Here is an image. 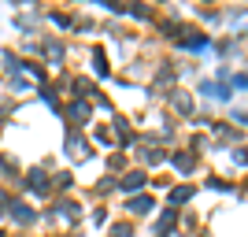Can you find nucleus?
Segmentation results:
<instances>
[{"label":"nucleus","instance_id":"nucleus-1","mask_svg":"<svg viewBox=\"0 0 248 237\" xmlns=\"http://www.w3.org/2000/svg\"><path fill=\"white\" fill-rule=\"evenodd\" d=\"M11 215L19 219V222H30V219H33V207L22 204V200H11Z\"/></svg>","mask_w":248,"mask_h":237},{"label":"nucleus","instance_id":"nucleus-2","mask_svg":"<svg viewBox=\"0 0 248 237\" xmlns=\"http://www.w3.org/2000/svg\"><path fill=\"white\" fill-rule=\"evenodd\" d=\"M189 196H193V186H178V189H170V207H174V204H186Z\"/></svg>","mask_w":248,"mask_h":237},{"label":"nucleus","instance_id":"nucleus-3","mask_svg":"<svg viewBox=\"0 0 248 237\" xmlns=\"http://www.w3.org/2000/svg\"><path fill=\"white\" fill-rule=\"evenodd\" d=\"M152 196H137V200H130V211H137V215H145V211H152Z\"/></svg>","mask_w":248,"mask_h":237},{"label":"nucleus","instance_id":"nucleus-4","mask_svg":"<svg viewBox=\"0 0 248 237\" xmlns=\"http://www.w3.org/2000/svg\"><path fill=\"white\" fill-rule=\"evenodd\" d=\"M145 186V174H141V171H130V174L123 178V189H141Z\"/></svg>","mask_w":248,"mask_h":237},{"label":"nucleus","instance_id":"nucleus-5","mask_svg":"<svg viewBox=\"0 0 248 237\" xmlns=\"http://www.w3.org/2000/svg\"><path fill=\"white\" fill-rule=\"evenodd\" d=\"M30 189H33V193H45V189H48V186H45V174H41V171H30Z\"/></svg>","mask_w":248,"mask_h":237},{"label":"nucleus","instance_id":"nucleus-6","mask_svg":"<svg viewBox=\"0 0 248 237\" xmlns=\"http://www.w3.org/2000/svg\"><path fill=\"white\" fill-rule=\"evenodd\" d=\"M71 119H74V123L89 119V104H74V108H71Z\"/></svg>","mask_w":248,"mask_h":237},{"label":"nucleus","instance_id":"nucleus-7","mask_svg":"<svg viewBox=\"0 0 248 237\" xmlns=\"http://www.w3.org/2000/svg\"><path fill=\"white\" fill-rule=\"evenodd\" d=\"M174 167L178 171H193V156H174Z\"/></svg>","mask_w":248,"mask_h":237},{"label":"nucleus","instance_id":"nucleus-8","mask_svg":"<svg viewBox=\"0 0 248 237\" xmlns=\"http://www.w3.org/2000/svg\"><path fill=\"white\" fill-rule=\"evenodd\" d=\"M93 63H96V74H108V63H104V52L100 48L93 52Z\"/></svg>","mask_w":248,"mask_h":237},{"label":"nucleus","instance_id":"nucleus-9","mask_svg":"<svg viewBox=\"0 0 248 237\" xmlns=\"http://www.w3.org/2000/svg\"><path fill=\"white\" fill-rule=\"evenodd\" d=\"M0 237H4V234H0Z\"/></svg>","mask_w":248,"mask_h":237}]
</instances>
